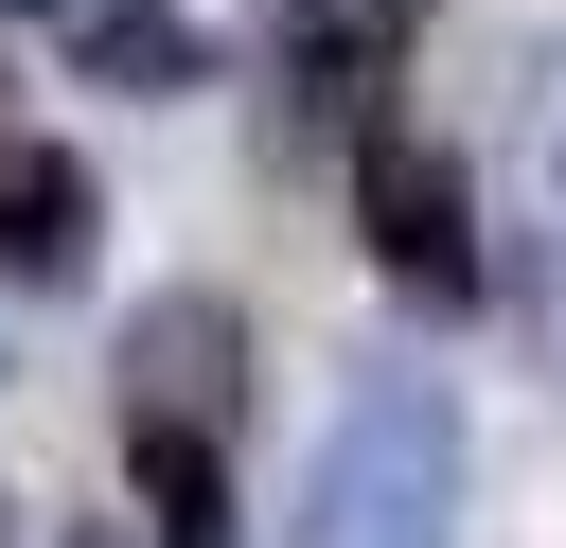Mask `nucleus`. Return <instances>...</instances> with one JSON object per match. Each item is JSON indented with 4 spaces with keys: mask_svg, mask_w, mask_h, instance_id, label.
I'll return each mask as SVG.
<instances>
[{
    "mask_svg": "<svg viewBox=\"0 0 566 548\" xmlns=\"http://www.w3.org/2000/svg\"><path fill=\"white\" fill-rule=\"evenodd\" d=\"M53 35H71V71H88V88H142V106H177V88L212 71L195 0H71Z\"/></svg>",
    "mask_w": 566,
    "mask_h": 548,
    "instance_id": "20e7f679",
    "label": "nucleus"
},
{
    "mask_svg": "<svg viewBox=\"0 0 566 548\" xmlns=\"http://www.w3.org/2000/svg\"><path fill=\"white\" fill-rule=\"evenodd\" d=\"M0 513H18V495H0Z\"/></svg>",
    "mask_w": 566,
    "mask_h": 548,
    "instance_id": "423d86ee",
    "label": "nucleus"
},
{
    "mask_svg": "<svg viewBox=\"0 0 566 548\" xmlns=\"http://www.w3.org/2000/svg\"><path fill=\"white\" fill-rule=\"evenodd\" d=\"M354 247H371V283L389 301H424V318H460L495 265H478V177L424 141V124H354Z\"/></svg>",
    "mask_w": 566,
    "mask_h": 548,
    "instance_id": "f03ea898",
    "label": "nucleus"
},
{
    "mask_svg": "<svg viewBox=\"0 0 566 548\" xmlns=\"http://www.w3.org/2000/svg\"><path fill=\"white\" fill-rule=\"evenodd\" d=\"M88 247H106V177L18 124V141H0V301H71Z\"/></svg>",
    "mask_w": 566,
    "mask_h": 548,
    "instance_id": "7ed1b4c3",
    "label": "nucleus"
},
{
    "mask_svg": "<svg viewBox=\"0 0 566 548\" xmlns=\"http://www.w3.org/2000/svg\"><path fill=\"white\" fill-rule=\"evenodd\" d=\"M0 389H18V371H0Z\"/></svg>",
    "mask_w": 566,
    "mask_h": 548,
    "instance_id": "6e6552de",
    "label": "nucleus"
},
{
    "mask_svg": "<svg viewBox=\"0 0 566 548\" xmlns=\"http://www.w3.org/2000/svg\"><path fill=\"white\" fill-rule=\"evenodd\" d=\"M0 18H71V0H0Z\"/></svg>",
    "mask_w": 566,
    "mask_h": 548,
    "instance_id": "39448f33",
    "label": "nucleus"
},
{
    "mask_svg": "<svg viewBox=\"0 0 566 548\" xmlns=\"http://www.w3.org/2000/svg\"><path fill=\"white\" fill-rule=\"evenodd\" d=\"M0 141H18V124H0Z\"/></svg>",
    "mask_w": 566,
    "mask_h": 548,
    "instance_id": "0eeeda50",
    "label": "nucleus"
},
{
    "mask_svg": "<svg viewBox=\"0 0 566 548\" xmlns=\"http://www.w3.org/2000/svg\"><path fill=\"white\" fill-rule=\"evenodd\" d=\"M460 389L424 354H371L318 442H301V495H283V548H460Z\"/></svg>",
    "mask_w": 566,
    "mask_h": 548,
    "instance_id": "f257e3e1",
    "label": "nucleus"
}]
</instances>
